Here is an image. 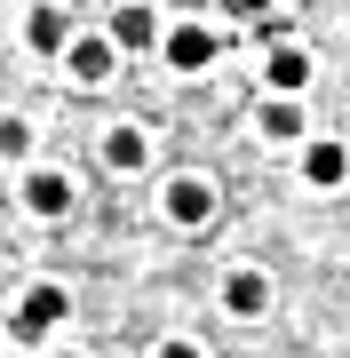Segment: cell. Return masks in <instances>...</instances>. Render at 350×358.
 <instances>
[{"label":"cell","instance_id":"cell-1","mask_svg":"<svg viewBox=\"0 0 350 358\" xmlns=\"http://www.w3.org/2000/svg\"><path fill=\"white\" fill-rule=\"evenodd\" d=\"M64 310H72V294H64V287H32V294H24V310L8 319V334H24V343H40V334H48L56 319H64Z\"/></svg>","mask_w":350,"mask_h":358},{"label":"cell","instance_id":"cell-2","mask_svg":"<svg viewBox=\"0 0 350 358\" xmlns=\"http://www.w3.org/2000/svg\"><path fill=\"white\" fill-rule=\"evenodd\" d=\"M159 48H168L175 72H207V64H215V32H207V24H175Z\"/></svg>","mask_w":350,"mask_h":358},{"label":"cell","instance_id":"cell-3","mask_svg":"<svg viewBox=\"0 0 350 358\" xmlns=\"http://www.w3.org/2000/svg\"><path fill=\"white\" fill-rule=\"evenodd\" d=\"M168 215H175V223H207V215H215V183L175 176V183H168Z\"/></svg>","mask_w":350,"mask_h":358},{"label":"cell","instance_id":"cell-4","mask_svg":"<svg viewBox=\"0 0 350 358\" xmlns=\"http://www.w3.org/2000/svg\"><path fill=\"white\" fill-rule=\"evenodd\" d=\"M152 40H159V16L143 8V0H128V8L112 16V48H152Z\"/></svg>","mask_w":350,"mask_h":358},{"label":"cell","instance_id":"cell-5","mask_svg":"<svg viewBox=\"0 0 350 358\" xmlns=\"http://www.w3.org/2000/svg\"><path fill=\"white\" fill-rule=\"evenodd\" d=\"M223 303H231L239 319H255V310L271 303V279H263V271H231V279H223Z\"/></svg>","mask_w":350,"mask_h":358},{"label":"cell","instance_id":"cell-6","mask_svg":"<svg viewBox=\"0 0 350 358\" xmlns=\"http://www.w3.org/2000/svg\"><path fill=\"white\" fill-rule=\"evenodd\" d=\"M24 207H32V215H64V207H72V183L56 176V167H40V176L24 183Z\"/></svg>","mask_w":350,"mask_h":358},{"label":"cell","instance_id":"cell-7","mask_svg":"<svg viewBox=\"0 0 350 358\" xmlns=\"http://www.w3.org/2000/svg\"><path fill=\"white\" fill-rule=\"evenodd\" d=\"M64 48H72V80H88V88L112 80V40H64Z\"/></svg>","mask_w":350,"mask_h":358},{"label":"cell","instance_id":"cell-8","mask_svg":"<svg viewBox=\"0 0 350 358\" xmlns=\"http://www.w3.org/2000/svg\"><path fill=\"white\" fill-rule=\"evenodd\" d=\"M263 80H271L279 96H295L302 80H311V56H302V48H271V64H263Z\"/></svg>","mask_w":350,"mask_h":358},{"label":"cell","instance_id":"cell-9","mask_svg":"<svg viewBox=\"0 0 350 358\" xmlns=\"http://www.w3.org/2000/svg\"><path fill=\"white\" fill-rule=\"evenodd\" d=\"M302 176H311V183H342L350 176V152H342V143H311V152H302Z\"/></svg>","mask_w":350,"mask_h":358},{"label":"cell","instance_id":"cell-10","mask_svg":"<svg viewBox=\"0 0 350 358\" xmlns=\"http://www.w3.org/2000/svg\"><path fill=\"white\" fill-rule=\"evenodd\" d=\"M104 159H112V167H143V159H152L143 128H112V136H104Z\"/></svg>","mask_w":350,"mask_h":358},{"label":"cell","instance_id":"cell-11","mask_svg":"<svg viewBox=\"0 0 350 358\" xmlns=\"http://www.w3.org/2000/svg\"><path fill=\"white\" fill-rule=\"evenodd\" d=\"M24 32H32V48H48V56H56V48H64V40H72L64 8H32V24H24Z\"/></svg>","mask_w":350,"mask_h":358},{"label":"cell","instance_id":"cell-12","mask_svg":"<svg viewBox=\"0 0 350 358\" xmlns=\"http://www.w3.org/2000/svg\"><path fill=\"white\" fill-rule=\"evenodd\" d=\"M263 136H302V112L295 103H263Z\"/></svg>","mask_w":350,"mask_h":358},{"label":"cell","instance_id":"cell-13","mask_svg":"<svg viewBox=\"0 0 350 358\" xmlns=\"http://www.w3.org/2000/svg\"><path fill=\"white\" fill-rule=\"evenodd\" d=\"M159 358H199V343H168V350H159Z\"/></svg>","mask_w":350,"mask_h":358},{"label":"cell","instance_id":"cell-14","mask_svg":"<svg viewBox=\"0 0 350 358\" xmlns=\"http://www.w3.org/2000/svg\"><path fill=\"white\" fill-rule=\"evenodd\" d=\"M255 8H271V0H255Z\"/></svg>","mask_w":350,"mask_h":358},{"label":"cell","instance_id":"cell-15","mask_svg":"<svg viewBox=\"0 0 350 358\" xmlns=\"http://www.w3.org/2000/svg\"><path fill=\"white\" fill-rule=\"evenodd\" d=\"M64 358H72V350H64Z\"/></svg>","mask_w":350,"mask_h":358}]
</instances>
